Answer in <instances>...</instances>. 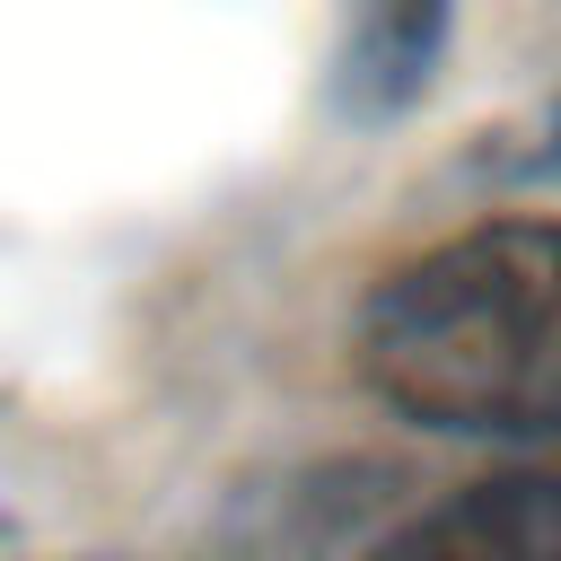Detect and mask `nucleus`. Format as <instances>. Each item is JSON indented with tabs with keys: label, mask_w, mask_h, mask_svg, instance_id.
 <instances>
[{
	"label": "nucleus",
	"mask_w": 561,
	"mask_h": 561,
	"mask_svg": "<svg viewBox=\"0 0 561 561\" xmlns=\"http://www.w3.org/2000/svg\"><path fill=\"white\" fill-rule=\"evenodd\" d=\"M351 351L368 394L421 430L561 438V219H491L412 254L368 289Z\"/></svg>",
	"instance_id": "obj_1"
},
{
	"label": "nucleus",
	"mask_w": 561,
	"mask_h": 561,
	"mask_svg": "<svg viewBox=\"0 0 561 561\" xmlns=\"http://www.w3.org/2000/svg\"><path fill=\"white\" fill-rule=\"evenodd\" d=\"M359 561H561V473H491L403 517Z\"/></svg>",
	"instance_id": "obj_2"
},
{
	"label": "nucleus",
	"mask_w": 561,
	"mask_h": 561,
	"mask_svg": "<svg viewBox=\"0 0 561 561\" xmlns=\"http://www.w3.org/2000/svg\"><path fill=\"white\" fill-rule=\"evenodd\" d=\"M447 53V0H351L342 9V105L403 114Z\"/></svg>",
	"instance_id": "obj_3"
},
{
	"label": "nucleus",
	"mask_w": 561,
	"mask_h": 561,
	"mask_svg": "<svg viewBox=\"0 0 561 561\" xmlns=\"http://www.w3.org/2000/svg\"><path fill=\"white\" fill-rule=\"evenodd\" d=\"M552 158H561V105H552Z\"/></svg>",
	"instance_id": "obj_4"
}]
</instances>
